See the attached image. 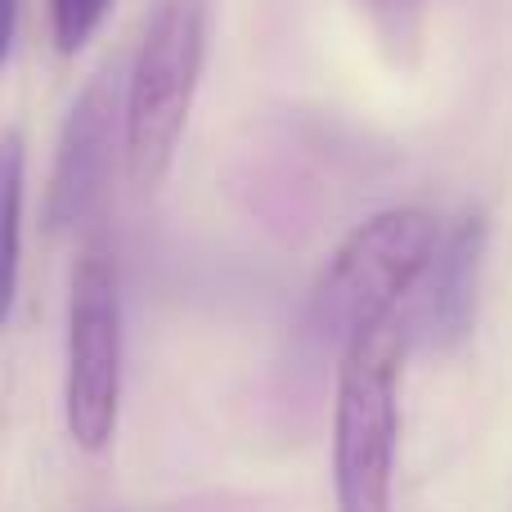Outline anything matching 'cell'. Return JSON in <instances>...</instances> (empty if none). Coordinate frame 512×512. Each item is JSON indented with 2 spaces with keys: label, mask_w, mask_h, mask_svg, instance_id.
<instances>
[{
  "label": "cell",
  "mask_w": 512,
  "mask_h": 512,
  "mask_svg": "<svg viewBox=\"0 0 512 512\" xmlns=\"http://www.w3.org/2000/svg\"><path fill=\"white\" fill-rule=\"evenodd\" d=\"M441 225L423 207H387L360 221L324 261L306 301V337L337 355L355 337L391 324L396 306L423 283Z\"/></svg>",
  "instance_id": "cell-1"
},
{
  "label": "cell",
  "mask_w": 512,
  "mask_h": 512,
  "mask_svg": "<svg viewBox=\"0 0 512 512\" xmlns=\"http://www.w3.org/2000/svg\"><path fill=\"white\" fill-rule=\"evenodd\" d=\"M207 63V0H158L122 95V158L135 189H158L176 162Z\"/></svg>",
  "instance_id": "cell-2"
},
{
  "label": "cell",
  "mask_w": 512,
  "mask_h": 512,
  "mask_svg": "<svg viewBox=\"0 0 512 512\" xmlns=\"http://www.w3.org/2000/svg\"><path fill=\"white\" fill-rule=\"evenodd\" d=\"M400 324L373 328L337 355L333 400V499L337 512H391L400 445Z\"/></svg>",
  "instance_id": "cell-3"
},
{
  "label": "cell",
  "mask_w": 512,
  "mask_h": 512,
  "mask_svg": "<svg viewBox=\"0 0 512 512\" xmlns=\"http://www.w3.org/2000/svg\"><path fill=\"white\" fill-rule=\"evenodd\" d=\"M122 418V288L108 248L90 243L72 265L63 423L77 450L104 454Z\"/></svg>",
  "instance_id": "cell-4"
},
{
  "label": "cell",
  "mask_w": 512,
  "mask_h": 512,
  "mask_svg": "<svg viewBox=\"0 0 512 512\" xmlns=\"http://www.w3.org/2000/svg\"><path fill=\"white\" fill-rule=\"evenodd\" d=\"M122 149V104L108 72L81 86L72 108L63 113L59 140H54V167L50 189H45V221L50 230H72L81 225L108 194L113 180V158Z\"/></svg>",
  "instance_id": "cell-5"
},
{
  "label": "cell",
  "mask_w": 512,
  "mask_h": 512,
  "mask_svg": "<svg viewBox=\"0 0 512 512\" xmlns=\"http://www.w3.org/2000/svg\"><path fill=\"white\" fill-rule=\"evenodd\" d=\"M490 225L481 212H463L450 234H441L436 256L427 265V301H423V333L432 346L454 351L477 324V283L486 261Z\"/></svg>",
  "instance_id": "cell-6"
},
{
  "label": "cell",
  "mask_w": 512,
  "mask_h": 512,
  "mask_svg": "<svg viewBox=\"0 0 512 512\" xmlns=\"http://www.w3.org/2000/svg\"><path fill=\"white\" fill-rule=\"evenodd\" d=\"M23 212H27V140L0 135V328L9 324L23 279Z\"/></svg>",
  "instance_id": "cell-7"
},
{
  "label": "cell",
  "mask_w": 512,
  "mask_h": 512,
  "mask_svg": "<svg viewBox=\"0 0 512 512\" xmlns=\"http://www.w3.org/2000/svg\"><path fill=\"white\" fill-rule=\"evenodd\" d=\"M113 0H50V36L59 54H81L104 27Z\"/></svg>",
  "instance_id": "cell-8"
},
{
  "label": "cell",
  "mask_w": 512,
  "mask_h": 512,
  "mask_svg": "<svg viewBox=\"0 0 512 512\" xmlns=\"http://www.w3.org/2000/svg\"><path fill=\"white\" fill-rule=\"evenodd\" d=\"M364 9L373 14V23L382 27L387 36H409L423 14V0H360Z\"/></svg>",
  "instance_id": "cell-9"
},
{
  "label": "cell",
  "mask_w": 512,
  "mask_h": 512,
  "mask_svg": "<svg viewBox=\"0 0 512 512\" xmlns=\"http://www.w3.org/2000/svg\"><path fill=\"white\" fill-rule=\"evenodd\" d=\"M18 5H23V0H0V68L9 63V50H14V36H18Z\"/></svg>",
  "instance_id": "cell-10"
}]
</instances>
